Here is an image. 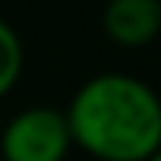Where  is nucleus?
I'll return each mask as SVG.
<instances>
[{"instance_id":"nucleus-1","label":"nucleus","mask_w":161,"mask_h":161,"mask_svg":"<svg viewBox=\"0 0 161 161\" xmlns=\"http://www.w3.org/2000/svg\"><path fill=\"white\" fill-rule=\"evenodd\" d=\"M63 114L73 145L98 161H148L161 148V95L136 76H92Z\"/></svg>"},{"instance_id":"nucleus-2","label":"nucleus","mask_w":161,"mask_h":161,"mask_svg":"<svg viewBox=\"0 0 161 161\" xmlns=\"http://www.w3.org/2000/svg\"><path fill=\"white\" fill-rule=\"evenodd\" d=\"M73 148L66 114L47 104L19 111L0 133L3 161H63Z\"/></svg>"},{"instance_id":"nucleus-3","label":"nucleus","mask_w":161,"mask_h":161,"mask_svg":"<svg viewBox=\"0 0 161 161\" xmlns=\"http://www.w3.org/2000/svg\"><path fill=\"white\" fill-rule=\"evenodd\" d=\"M101 29L117 47H145L161 32V0H108Z\"/></svg>"},{"instance_id":"nucleus-4","label":"nucleus","mask_w":161,"mask_h":161,"mask_svg":"<svg viewBox=\"0 0 161 161\" xmlns=\"http://www.w3.org/2000/svg\"><path fill=\"white\" fill-rule=\"evenodd\" d=\"M25 66V51L19 41V32L0 19V98H7V92H13V86L19 82Z\"/></svg>"},{"instance_id":"nucleus-5","label":"nucleus","mask_w":161,"mask_h":161,"mask_svg":"<svg viewBox=\"0 0 161 161\" xmlns=\"http://www.w3.org/2000/svg\"><path fill=\"white\" fill-rule=\"evenodd\" d=\"M148 161H161V148H158V152H155V155H152Z\"/></svg>"}]
</instances>
